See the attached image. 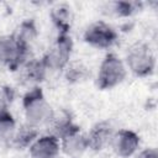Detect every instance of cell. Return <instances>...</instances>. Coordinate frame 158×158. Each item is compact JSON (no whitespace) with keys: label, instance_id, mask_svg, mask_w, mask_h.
Listing matches in <instances>:
<instances>
[{"label":"cell","instance_id":"1","mask_svg":"<svg viewBox=\"0 0 158 158\" xmlns=\"http://www.w3.org/2000/svg\"><path fill=\"white\" fill-rule=\"evenodd\" d=\"M23 111L26 122L35 127L48 123L54 112L40 88H32L23 96Z\"/></svg>","mask_w":158,"mask_h":158},{"label":"cell","instance_id":"2","mask_svg":"<svg viewBox=\"0 0 158 158\" xmlns=\"http://www.w3.org/2000/svg\"><path fill=\"white\" fill-rule=\"evenodd\" d=\"M156 67V59L151 48L142 42L132 44L126 53V68L138 77L149 75Z\"/></svg>","mask_w":158,"mask_h":158},{"label":"cell","instance_id":"3","mask_svg":"<svg viewBox=\"0 0 158 158\" xmlns=\"http://www.w3.org/2000/svg\"><path fill=\"white\" fill-rule=\"evenodd\" d=\"M127 74L125 63L115 54L109 53L101 62L98 73V85L100 89H111L123 81Z\"/></svg>","mask_w":158,"mask_h":158},{"label":"cell","instance_id":"4","mask_svg":"<svg viewBox=\"0 0 158 158\" xmlns=\"http://www.w3.org/2000/svg\"><path fill=\"white\" fill-rule=\"evenodd\" d=\"M73 48L72 38L68 33H60L53 46L47 51V53L43 56L42 60L47 69L49 70H59L64 69L67 64L69 63L70 53Z\"/></svg>","mask_w":158,"mask_h":158},{"label":"cell","instance_id":"5","mask_svg":"<svg viewBox=\"0 0 158 158\" xmlns=\"http://www.w3.org/2000/svg\"><path fill=\"white\" fill-rule=\"evenodd\" d=\"M28 48L22 47L14 36L0 37V64H5L11 69L22 67L28 59Z\"/></svg>","mask_w":158,"mask_h":158},{"label":"cell","instance_id":"6","mask_svg":"<svg viewBox=\"0 0 158 158\" xmlns=\"http://www.w3.org/2000/svg\"><path fill=\"white\" fill-rule=\"evenodd\" d=\"M117 40V32L106 22H93L84 32V41L95 48H110Z\"/></svg>","mask_w":158,"mask_h":158},{"label":"cell","instance_id":"7","mask_svg":"<svg viewBox=\"0 0 158 158\" xmlns=\"http://www.w3.org/2000/svg\"><path fill=\"white\" fill-rule=\"evenodd\" d=\"M110 146L114 152L122 158L131 157L139 146V137L130 130H120L114 133Z\"/></svg>","mask_w":158,"mask_h":158},{"label":"cell","instance_id":"8","mask_svg":"<svg viewBox=\"0 0 158 158\" xmlns=\"http://www.w3.org/2000/svg\"><path fill=\"white\" fill-rule=\"evenodd\" d=\"M28 148L31 158H57L60 151V142L49 133L37 137Z\"/></svg>","mask_w":158,"mask_h":158},{"label":"cell","instance_id":"9","mask_svg":"<svg viewBox=\"0 0 158 158\" xmlns=\"http://www.w3.org/2000/svg\"><path fill=\"white\" fill-rule=\"evenodd\" d=\"M115 131L107 121H101L94 125L90 132L86 135L88 147L94 151H101L110 146Z\"/></svg>","mask_w":158,"mask_h":158},{"label":"cell","instance_id":"10","mask_svg":"<svg viewBox=\"0 0 158 158\" xmlns=\"http://www.w3.org/2000/svg\"><path fill=\"white\" fill-rule=\"evenodd\" d=\"M86 136L79 132V128L60 138V149L72 158H79L88 149Z\"/></svg>","mask_w":158,"mask_h":158},{"label":"cell","instance_id":"11","mask_svg":"<svg viewBox=\"0 0 158 158\" xmlns=\"http://www.w3.org/2000/svg\"><path fill=\"white\" fill-rule=\"evenodd\" d=\"M51 19L53 23L59 28L60 33H68L72 25V7L67 4H58L51 10Z\"/></svg>","mask_w":158,"mask_h":158},{"label":"cell","instance_id":"12","mask_svg":"<svg viewBox=\"0 0 158 158\" xmlns=\"http://www.w3.org/2000/svg\"><path fill=\"white\" fill-rule=\"evenodd\" d=\"M38 137V130L37 127L30 125V123H23L21 127L16 128V132L11 139L10 143H12L16 148H27L32 144V142Z\"/></svg>","mask_w":158,"mask_h":158},{"label":"cell","instance_id":"13","mask_svg":"<svg viewBox=\"0 0 158 158\" xmlns=\"http://www.w3.org/2000/svg\"><path fill=\"white\" fill-rule=\"evenodd\" d=\"M22 75L27 81L40 83L46 78L47 67L44 65L42 59H28L22 67Z\"/></svg>","mask_w":158,"mask_h":158},{"label":"cell","instance_id":"14","mask_svg":"<svg viewBox=\"0 0 158 158\" xmlns=\"http://www.w3.org/2000/svg\"><path fill=\"white\" fill-rule=\"evenodd\" d=\"M12 36L17 41V43H20L22 47L30 49L32 42L37 37V28H36L35 22L32 20H26V21L21 22V25L17 27V30L15 31V33Z\"/></svg>","mask_w":158,"mask_h":158},{"label":"cell","instance_id":"15","mask_svg":"<svg viewBox=\"0 0 158 158\" xmlns=\"http://www.w3.org/2000/svg\"><path fill=\"white\" fill-rule=\"evenodd\" d=\"M16 132V122L7 109L0 110V141L11 142Z\"/></svg>","mask_w":158,"mask_h":158},{"label":"cell","instance_id":"16","mask_svg":"<svg viewBox=\"0 0 158 158\" xmlns=\"http://www.w3.org/2000/svg\"><path fill=\"white\" fill-rule=\"evenodd\" d=\"M90 75L89 68L81 62H72L65 67V78L69 83H80Z\"/></svg>","mask_w":158,"mask_h":158},{"label":"cell","instance_id":"17","mask_svg":"<svg viewBox=\"0 0 158 158\" xmlns=\"http://www.w3.org/2000/svg\"><path fill=\"white\" fill-rule=\"evenodd\" d=\"M111 7V12H114L117 16H130L138 9L137 2H128V1H116L109 5Z\"/></svg>","mask_w":158,"mask_h":158},{"label":"cell","instance_id":"18","mask_svg":"<svg viewBox=\"0 0 158 158\" xmlns=\"http://www.w3.org/2000/svg\"><path fill=\"white\" fill-rule=\"evenodd\" d=\"M14 90L10 86H0V110L7 109V106L14 100Z\"/></svg>","mask_w":158,"mask_h":158},{"label":"cell","instance_id":"19","mask_svg":"<svg viewBox=\"0 0 158 158\" xmlns=\"http://www.w3.org/2000/svg\"><path fill=\"white\" fill-rule=\"evenodd\" d=\"M136 158H158V152L154 148H147L139 152Z\"/></svg>","mask_w":158,"mask_h":158},{"label":"cell","instance_id":"20","mask_svg":"<svg viewBox=\"0 0 158 158\" xmlns=\"http://www.w3.org/2000/svg\"><path fill=\"white\" fill-rule=\"evenodd\" d=\"M0 65H1V64H0Z\"/></svg>","mask_w":158,"mask_h":158}]
</instances>
